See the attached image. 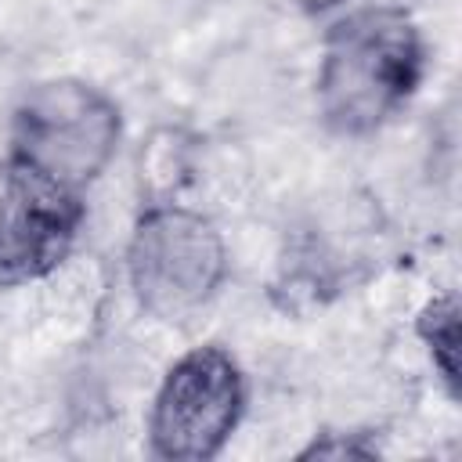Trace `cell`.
<instances>
[{
	"label": "cell",
	"instance_id": "cell-1",
	"mask_svg": "<svg viewBox=\"0 0 462 462\" xmlns=\"http://www.w3.org/2000/svg\"><path fill=\"white\" fill-rule=\"evenodd\" d=\"M426 76L419 22L397 4H361L339 14L325 36L314 72V105L339 137L383 130Z\"/></svg>",
	"mask_w": 462,
	"mask_h": 462
},
{
	"label": "cell",
	"instance_id": "cell-7",
	"mask_svg": "<svg viewBox=\"0 0 462 462\" xmlns=\"http://www.w3.org/2000/svg\"><path fill=\"white\" fill-rule=\"evenodd\" d=\"M379 448L357 430H325L296 458H375Z\"/></svg>",
	"mask_w": 462,
	"mask_h": 462
},
{
	"label": "cell",
	"instance_id": "cell-8",
	"mask_svg": "<svg viewBox=\"0 0 462 462\" xmlns=\"http://www.w3.org/2000/svg\"><path fill=\"white\" fill-rule=\"evenodd\" d=\"M292 7H300L303 14H328V11H336L343 0H289Z\"/></svg>",
	"mask_w": 462,
	"mask_h": 462
},
{
	"label": "cell",
	"instance_id": "cell-2",
	"mask_svg": "<svg viewBox=\"0 0 462 462\" xmlns=\"http://www.w3.org/2000/svg\"><path fill=\"white\" fill-rule=\"evenodd\" d=\"M227 278V245L209 217L177 202L152 199L126 242V282L144 314L177 325L199 314Z\"/></svg>",
	"mask_w": 462,
	"mask_h": 462
},
{
	"label": "cell",
	"instance_id": "cell-5",
	"mask_svg": "<svg viewBox=\"0 0 462 462\" xmlns=\"http://www.w3.org/2000/svg\"><path fill=\"white\" fill-rule=\"evenodd\" d=\"M87 220L83 191H72L14 155H0V289L54 274Z\"/></svg>",
	"mask_w": 462,
	"mask_h": 462
},
{
	"label": "cell",
	"instance_id": "cell-3",
	"mask_svg": "<svg viewBox=\"0 0 462 462\" xmlns=\"http://www.w3.org/2000/svg\"><path fill=\"white\" fill-rule=\"evenodd\" d=\"M123 112L116 97L87 79L58 76L32 83L11 108L7 155L43 177L83 191L116 159Z\"/></svg>",
	"mask_w": 462,
	"mask_h": 462
},
{
	"label": "cell",
	"instance_id": "cell-4",
	"mask_svg": "<svg viewBox=\"0 0 462 462\" xmlns=\"http://www.w3.org/2000/svg\"><path fill=\"white\" fill-rule=\"evenodd\" d=\"M245 372L220 343L180 354L148 408V451L162 462H209L245 415Z\"/></svg>",
	"mask_w": 462,
	"mask_h": 462
},
{
	"label": "cell",
	"instance_id": "cell-6",
	"mask_svg": "<svg viewBox=\"0 0 462 462\" xmlns=\"http://www.w3.org/2000/svg\"><path fill=\"white\" fill-rule=\"evenodd\" d=\"M415 339L422 343L437 379L451 397H458V300L455 292L430 296L415 314Z\"/></svg>",
	"mask_w": 462,
	"mask_h": 462
}]
</instances>
